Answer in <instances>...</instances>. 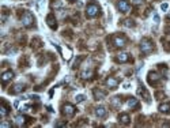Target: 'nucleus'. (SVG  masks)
<instances>
[{"mask_svg":"<svg viewBox=\"0 0 170 128\" xmlns=\"http://www.w3.org/2000/svg\"><path fill=\"white\" fill-rule=\"evenodd\" d=\"M99 11H101L99 4L91 1V3H89L87 4V7H86V15H87L89 18H95L97 15L99 14Z\"/></svg>","mask_w":170,"mask_h":128,"instance_id":"obj_1","label":"nucleus"},{"mask_svg":"<svg viewBox=\"0 0 170 128\" xmlns=\"http://www.w3.org/2000/svg\"><path fill=\"white\" fill-rule=\"evenodd\" d=\"M140 50H142L144 55H148L151 53L152 50H154V44H152L151 40L148 38H143L140 41Z\"/></svg>","mask_w":170,"mask_h":128,"instance_id":"obj_2","label":"nucleus"},{"mask_svg":"<svg viewBox=\"0 0 170 128\" xmlns=\"http://www.w3.org/2000/svg\"><path fill=\"white\" fill-rule=\"evenodd\" d=\"M21 21H22V25L25 26V27H32L34 25V15L30 11H25L23 15H22Z\"/></svg>","mask_w":170,"mask_h":128,"instance_id":"obj_3","label":"nucleus"},{"mask_svg":"<svg viewBox=\"0 0 170 128\" xmlns=\"http://www.w3.org/2000/svg\"><path fill=\"white\" fill-rule=\"evenodd\" d=\"M61 112H63V114L65 117H72V116L76 113V108H75L72 104H64Z\"/></svg>","mask_w":170,"mask_h":128,"instance_id":"obj_4","label":"nucleus"},{"mask_svg":"<svg viewBox=\"0 0 170 128\" xmlns=\"http://www.w3.org/2000/svg\"><path fill=\"white\" fill-rule=\"evenodd\" d=\"M159 81H161V75L158 74V72H155V71H150L148 72V75H147V82H148L151 86L156 85Z\"/></svg>","mask_w":170,"mask_h":128,"instance_id":"obj_5","label":"nucleus"},{"mask_svg":"<svg viewBox=\"0 0 170 128\" xmlns=\"http://www.w3.org/2000/svg\"><path fill=\"white\" fill-rule=\"evenodd\" d=\"M32 121V119L27 117V116H25V114H18L16 117H15V124L18 125V127H25L27 123H30Z\"/></svg>","mask_w":170,"mask_h":128,"instance_id":"obj_6","label":"nucleus"},{"mask_svg":"<svg viewBox=\"0 0 170 128\" xmlns=\"http://www.w3.org/2000/svg\"><path fill=\"white\" fill-rule=\"evenodd\" d=\"M117 8L121 12H128V11L131 10V4L128 3V0H118L117 1Z\"/></svg>","mask_w":170,"mask_h":128,"instance_id":"obj_7","label":"nucleus"},{"mask_svg":"<svg viewBox=\"0 0 170 128\" xmlns=\"http://www.w3.org/2000/svg\"><path fill=\"white\" fill-rule=\"evenodd\" d=\"M12 78H14V72L11 71V70H8V71H4L3 74H1V83H3V86L7 85V83L10 82Z\"/></svg>","mask_w":170,"mask_h":128,"instance_id":"obj_8","label":"nucleus"},{"mask_svg":"<svg viewBox=\"0 0 170 128\" xmlns=\"http://www.w3.org/2000/svg\"><path fill=\"white\" fill-rule=\"evenodd\" d=\"M46 25L49 26L50 29H53V30L57 29V21H56V18H55L53 14H49L48 17H46Z\"/></svg>","mask_w":170,"mask_h":128,"instance_id":"obj_9","label":"nucleus"},{"mask_svg":"<svg viewBox=\"0 0 170 128\" xmlns=\"http://www.w3.org/2000/svg\"><path fill=\"white\" fill-rule=\"evenodd\" d=\"M93 96H94V98L97 101H101L103 98H106V91H103L101 89H94L93 90Z\"/></svg>","mask_w":170,"mask_h":128,"instance_id":"obj_10","label":"nucleus"},{"mask_svg":"<svg viewBox=\"0 0 170 128\" xmlns=\"http://www.w3.org/2000/svg\"><path fill=\"white\" fill-rule=\"evenodd\" d=\"M113 45L116 48H123L125 45V38L121 36H114L113 37Z\"/></svg>","mask_w":170,"mask_h":128,"instance_id":"obj_11","label":"nucleus"},{"mask_svg":"<svg viewBox=\"0 0 170 128\" xmlns=\"http://www.w3.org/2000/svg\"><path fill=\"white\" fill-rule=\"evenodd\" d=\"M105 85L109 87V89H117V86H118V81L113 76H109V78L105 81Z\"/></svg>","mask_w":170,"mask_h":128,"instance_id":"obj_12","label":"nucleus"},{"mask_svg":"<svg viewBox=\"0 0 170 128\" xmlns=\"http://www.w3.org/2000/svg\"><path fill=\"white\" fill-rule=\"evenodd\" d=\"M129 53H127V52H120V53L116 56V60L118 61V63H127V61H129Z\"/></svg>","mask_w":170,"mask_h":128,"instance_id":"obj_13","label":"nucleus"},{"mask_svg":"<svg viewBox=\"0 0 170 128\" xmlns=\"http://www.w3.org/2000/svg\"><path fill=\"white\" fill-rule=\"evenodd\" d=\"M25 89H26V86L23 85V83H16V85L10 90V93H11V94H19V93L25 91Z\"/></svg>","mask_w":170,"mask_h":128,"instance_id":"obj_14","label":"nucleus"},{"mask_svg":"<svg viewBox=\"0 0 170 128\" xmlns=\"http://www.w3.org/2000/svg\"><path fill=\"white\" fill-rule=\"evenodd\" d=\"M8 113H10V106L6 104V101L1 100V104H0V114L4 117V116H7Z\"/></svg>","mask_w":170,"mask_h":128,"instance_id":"obj_15","label":"nucleus"},{"mask_svg":"<svg viewBox=\"0 0 170 128\" xmlns=\"http://www.w3.org/2000/svg\"><path fill=\"white\" fill-rule=\"evenodd\" d=\"M127 105L129 108H131V109H138L139 108V100L138 98H135V97H129V98H128V101H127Z\"/></svg>","mask_w":170,"mask_h":128,"instance_id":"obj_16","label":"nucleus"},{"mask_svg":"<svg viewBox=\"0 0 170 128\" xmlns=\"http://www.w3.org/2000/svg\"><path fill=\"white\" fill-rule=\"evenodd\" d=\"M121 104H123V101H121V97L120 96H116L112 98V101H110V105L114 108V109H118V108L121 106Z\"/></svg>","mask_w":170,"mask_h":128,"instance_id":"obj_17","label":"nucleus"},{"mask_svg":"<svg viewBox=\"0 0 170 128\" xmlns=\"http://www.w3.org/2000/svg\"><path fill=\"white\" fill-rule=\"evenodd\" d=\"M108 114V110L105 106H98L95 108V116L97 117H105Z\"/></svg>","mask_w":170,"mask_h":128,"instance_id":"obj_18","label":"nucleus"},{"mask_svg":"<svg viewBox=\"0 0 170 128\" xmlns=\"http://www.w3.org/2000/svg\"><path fill=\"white\" fill-rule=\"evenodd\" d=\"M118 120H120L121 124H124V125H128L131 123V117H129V114H127V113H121L120 116H118Z\"/></svg>","mask_w":170,"mask_h":128,"instance_id":"obj_19","label":"nucleus"},{"mask_svg":"<svg viewBox=\"0 0 170 128\" xmlns=\"http://www.w3.org/2000/svg\"><path fill=\"white\" fill-rule=\"evenodd\" d=\"M158 109H159V112H161V113H166V114H169V113H170V102L161 104Z\"/></svg>","mask_w":170,"mask_h":128,"instance_id":"obj_20","label":"nucleus"},{"mask_svg":"<svg viewBox=\"0 0 170 128\" xmlns=\"http://www.w3.org/2000/svg\"><path fill=\"white\" fill-rule=\"evenodd\" d=\"M138 94H139V96H143L146 98V101H147V102H150V94H148V91H147V90L143 87V86H140V87L138 89Z\"/></svg>","mask_w":170,"mask_h":128,"instance_id":"obj_21","label":"nucleus"},{"mask_svg":"<svg viewBox=\"0 0 170 128\" xmlns=\"http://www.w3.org/2000/svg\"><path fill=\"white\" fill-rule=\"evenodd\" d=\"M91 76H93L91 70H85V71H82V78L83 79H90Z\"/></svg>","mask_w":170,"mask_h":128,"instance_id":"obj_22","label":"nucleus"},{"mask_svg":"<svg viewBox=\"0 0 170 128\" xmlns=\"http://www.w3.org/2000/svg\"><path fill=\"white\" fill-rule=\"evenodd\" d=\"M124 26H127V27H133L135 22L132 21V19H125V21H124Z\"/></svg>","mask_w":170,"mask_h":128,"instance_id":"obj_23","label":"nucleus"},{"mask_svg":"<svg viewBox=\"0 0 170 128\" xmlns=\"http://www.w3.org/2000/svg\"><path fill=\"white\" fill-rule=\"evenodd\" d=\"M85 98H86V97L83 96V94H78V96L75 97V101L79 104V102H83V101H85Z\"/></svg>","mask_w":170,"mask_h":128,"instance_id":"obj_24","label":"nucleus"},{"mask_svg":"<svg viewBox=\"0 0 170 128\" xmlns=\"http://www.w3.org/2000/svg\"><path fill=\"white\" fill-rule=\"evenodd\" d=\"M19 110H21V113H26V112L30 110V106H29V105H23V106L19 108Z\"/></svg>","mask_w":170,"mask_h":128,"instance_id":"obj_25","label":"nucleus"},{"mask_svg":"<svg viewBox=\"0 0 170 128\" xmlns=\"http://www.w3.org/2000/svg\"><path fill=\"white\" fill-rule=\"evenodd\" d=\"M167 8H169V4H167V3H162V4H161V10H162V11H166Z\"/></svg>","mask_w":170,"mask_h":128,"instance_id":"obj_26","label":"nucleus"},{"mask_svg":"<svg viewBox=\"0 0 170 128\" xmlns=\"http://www.w3.org/2000/svg\"><path fill=\"white\" fill-rule=\"evenodd\" d=\"M80 61H82V57H79L78 60H75V63H74V68H76V67H78V65H79V63H80Z\"/></svg>","mask_w":170,"mask_h":128,"instance_id":"obj_27","label":"nucleus"},{"mask_svg":"<svg viewBox=\"0 0 170 128\" xmlns=\"http://www.w3.org/2000/svg\"><path fill=\"white\" fill-rule=\"evenodd\" d=\"M0 127H11L10 123H6V121H3V123H0Z\"/></svg>","mask_w":170,"mask_h":128,"instance_id":"obj_28","label":"nucleus"},{"mask_svg":"<svg viewBox=\"0 0 170 128\" xmlns=\"http://www.w3.org/2000/svg\"><path fill=\"white\" fill-rule=\"evenodd\" d=\"M154 22H155V23L159 22V17H158V14H154Z\"/></svg>","mask_w":170,"mask_h":128,"instance_id":"obj_29","label":"nucleus"},{"mask_svg":"<svg viewBox=\"0 0 170 128\" xmlns=\"http://www.w3.org/2000/svg\"><path fill=\"white\" fill-rule=\"evenodd\" d=\"M64 125H67V123H56V127H64Z\"/></svg>","mask_w":170,"mask_h":128,"instance_id":"obj_30","label":"nucleus"},{"mask_svg":"<svg viewBox=\"0 0 170 128\" xmlns=\"http://www.w3.org/2000/svg\"><path fill=\"white\" fill-rule=\"evenodd\" d=\"M143 1H144V0H133L135 4H140V3H143Z\"/></svg>","mask_w":170,"mask_h":128,"instance_id":"obj_31","label":"nucleus"},{"mask_svg":"<svg viewBox=\"0 0 170 128\" xmlns=\"http://www.w3.org/2000/svg\"><path fill=\"white\" fill-rule=\"evenodd\" d=\"M167 19H170V12H169V14H167Z\"/></svg>","mask_w":170,"mask_h":128,"instance_id":"obj_32","label":"nucleus"},{"mask_svg":"<svg viewBox=\"0 0 170 128\" xmlns=\"http://www.w3.org/2000/svg\"><path fill=\"white\" fill-rule=\"evenodd\" d=\"M70 1H75V0H70Z\"/></svg>","mask_w":170,"mask_h":128,"instance_id":"obj_33","label":"nucleus"}]
</instances>
